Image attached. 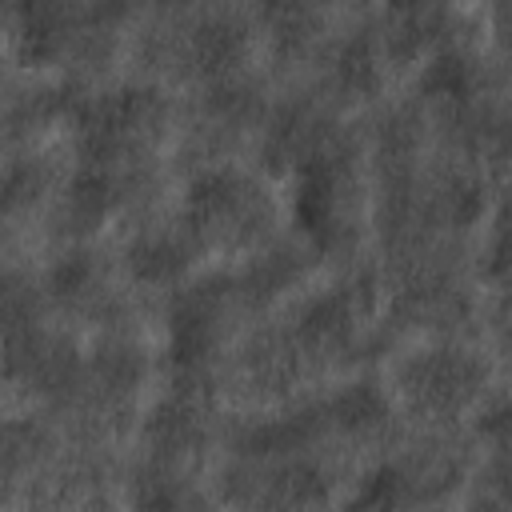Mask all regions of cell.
Wrapping results in <instances>:
<instances>
[{"label":"cell","mask_w":512,"mask_h":512,"mask_svg":"<svg viewBox=\"0 0 512 512\" xmlns=\"http://www.w3.org/2000/svg\"><path fill=\"white\" fill-rule=\"evenodd\" d=\"M76 136L88 164H108L144 148L164 124V100L152 88H116L84 96L76 108Z\"/></svg>","instance_id":"cell-1"},{"label":"cell","mask_w":512,"mask_h":512,"mask_svg":"<svg viewBox=\"0 0 512 512\" xmlns=\"http://www.w3.org/2000/svg\"><path fill=\"white\" fill-rule=\"evenodd\" d=\"M264 216V200L252 192V184L228 168H208L188 184L184 196V220L200 236H224L240 240L248 236Z\"/></svg>","instance_id":"cell-2"},{"label":"cell","mask_w":512,"mask_h":512,"mask_svg":"<svg viewBox=\"0 0 512 512\" xmlns=\"http://www.w3.org/2000/svg\"><path fill=\"white\" fill-rule=\"evenodd\" d=\"M340 188H344V152L336 140H328L320 152H312L296 168V224L316 248H336L344 244V212H340Z\"/></svg>","instance_id":"cell-3"},{"label":"cell","mask_w":512,"mask_h":512,"mask_svg":"<svg viewBox=\"0 0 512 512\" xmlns=\"http://www.w3.org/2000/svg\"><path fill=\"white\" fill-rule=\"evenodd\" d=\"M404 392L416 408L452 416L468 408L484 388V364L460 348H432L404 364Z\"/></svg>","instance_id":"cell-4"},{"label":"cell","mask_w":512,"mask_h":512,"mask_svg":"<svg viewBox=\"0 0 512 512\" xmlns=\"http://www.w3.org/2000/svg\"><path fill=\"white\" fill-rule=\"evenodd\" d=\"M228 304V280H204L188 292H180V300L172 304V368L184 380H196L216 348L220 336V316Z\"/></svg>","instance_id":"cell-5"},{"label":"cell","mask_w":512,"mask_h":512,"mask_svg":"<svg viewBox=\"0 0 512 512\" xmlns=\"http://www.w3.org/2000/svg\"><path fill=\"white\" fill-rule=\"evenodd\" d=\"M360 312H364V292H360V288H352V284L332 288V292L316 296V300L300 312V320H296V340H300L304 348H312V352H320V348H340V344L356 332Z\"/></svg>","instance_id":"cell-6"},{"label":"cell","mask_w":512,"mask_h":512,"mask_svg":"<svg viewBox=\"0 0 512 512\" xmlns=\"http://www.w3.org/2000/svg\"><path fill=\"white\" fill-rule=\"evenodd\" d=\"M248 56V28L236 16H208L188 36V60L212 80H228Z\"/></svg>","instance_id":"cell-7"},{"label":"cell","mask_w":512,"mask_h":512,"mask_svg":"<svg viewBox=\"0 0 512 512\" xmlns=\"http://www.w3.org/2000/svg\"><path fill=\"white\" fill-rule=\"evenodd\" d=\"M8 360H12V372H24L40 392H64L80 376V364H76L72 348L60 344V340L36 336V332H28V336H16L12 332Z\"/></svg>","instance_id":"cell-8"},{"label":"cell","mask_w":512,"mask_h":512,"mask_svg":"<svg viewBox=\"0 0 512 512\" xmlns=\"http://www.w3.org/2000/svg\"><path fill=\"white\" fill-rule=\"evenodd\" d=\"M12 12L28 60H52L76 28V12L68 0H12Z\"/></svg>","instance_id":"cell-9"},{"label":"cell","mask_w":512,"mask_h":512,"mask_svg":"<svg viewBox=\"0 0 512 512\" xmlns=\"http://www.w3.org/2000/svg\"><path fill=\"white\" fill-rule=\"evenodd\" d=\"M328 140H332V136L324 132L320 116H316L312 108L296 104V108H284L280 120L272 124V132H268V140H264V156H268L272 168H288V164L300 168V164H304L312 152H320Z\"/></svg>","instance_id":"cell-10"},{"label":"cell","mask_w":512,"mask_h":512,"mask_svg":"<svg viewBox=\"0 0 512 512\" xmlns=\"http://www.w3.org/2000/svg\"><path fill=\"white\" fill-rule=\"evenodd\" d=\"M144 436L164 456L192 452L204 440V416H200L196 396L192 392H176L164 404H156L152 416H148V424H144Z\"/></svg>","instance_id":"cell-11"},{"label":"cell","mask_w":512,"mask_h":512,"mask_svg":"<svg viewBox=\"0 0 512 512\" xmlns=\"http://www.w3.org/2000/svg\"><path fill=\"white\" fill-rule=\"evenodd\" d=\"M124 264L132 272V280L140 284H176L188 268H192V248L180 236H136L124 252Z\"/></svg>","instance_id":"cell-12"},{"label":"cell","mask_w":512,"mask_h":512,"mask_svg":"<svg viewBox=\"0 0 512 512\" xmlns=\"http://www.w3.org/2000/svg\"><path fill=\"white\" fill-rule=\"evenodd\" d=\"M120 200V184L104 164H84L64 192V212L72 228H96Z\"/></svg>","instance_id":"cell-13"},{"label":"cell","mask_w":512,"mask_h":512,"mask_svg":"<svg viewBox=\"0 0 512 512\" xmlns=\"http://www.w3.org/2000/svg\"><path fill=\"white\" fill-rule=\"evenodd\" d=\"M256 12L280 52H304L320 28L316 0H256Z\"/></svg>","instance_id":"cell-14"},{"label":"cell","mask_w":512,"mask_h":512,"mask_svg":"<svg viewBox=\"0 0 512 512\" xmlns=\"http://www.w3.org/2000/svg\"><path fill=\"white\" fill-rule=\"evenodd\" d=\"M336 80L352 96H372L384 84V48L376 36L360 32L340 44L336 52Z\"/></svg>","instance_id":"cell-15"},{"label":"cell","mask_w":512,"mask_h":512,"mask_svg":"<svg viewBox=\"0 0 512 512\" xmlns=\"http://www.w3.org/2000/svg\"><path fill=\"white\" fill-rule=\"evenodd\" d=\"M324 416H328V424L340 428V432H372V428H380V424L388 420V400H384V392H380L376 384L360 380V384L340 388V392L324 404Z\"/></svg>","instance_id":"cell-16"},{"label":"cell","mask_w":512,"mask_h":512,"mask_svg":"<svg viewBox=\"0 0 512 512\" xmlns=\"http://www.w3.org/2000/svg\"><path fill=\"white\" fill-rule=\"evenodd\" d=\"M420 92L428 100H448V104H464L476 92V68L464 52L456 48H440L424 72H420Z\"/></svg>","instance_id":"cell-17"},{"label":"cell","mask_w":512,"mask_h":512,"mask_svg":"<svg viewBox=\"0 0 512 512\" xmlns=\"http://www.w3.org/2000/svg\"><path fill=\"white\" fill-rule=\"evenodd\" d=\"M320 424H328L324 408H308V412H296V416H284V420H272V424H260V428H248L240 436V452L248 456H272V452H292L300 448Z\"/></svg>","instance_id":"cell-18"},{"label":"cell","mask_w":512,"mask_h":512,"mask_svg":"<svg viewBox=\"0 0 512 512\" xmlns=\"http://www.w3.org/2000/svg\"><path fill=\"white\" fill-rule=\"evenodd\" d=\"M144 376V356L128 340H104L92 356V380L108 396H128Z\"/></svg>","instance_id":"cell-19"},{"label":"cell","mask_w":512,"mask_h":512,"mask_svg":"<svg viewBox=\"0 0 512 512\" xmlns=\"http://www.w3.org/2000/svg\"><path fill=\"white\" fill-rule=\"evenodd\" d=\"M396 312L412 324H452L464 312V296L452 284H412L396 300Z\"/></svg>","instance_id":"cell-20"},{"label":"cell","mask_w":512,"mask_h":512,"mask_svg":"<svg viewBox=\"0 0 512 512\" xmlns=\"http://www.w3.org/2000/svg\"><path fill=\"white\" fill-rule=\"evenodd\" d=\"M412 500V488H408V472L396 468V464H380L364 476L360 492L352 504L360 508H384V504H408Z\"/></svg>","instance_id":"cell-21"},{"label":"cell","mask_w":512,"mask_h":512,"mask_svg":"<svg viewBox=\"0 0 512 512\" xmlns=\"http://www.w3.org/2000/svg\"><path fill=\"white\" fill-rule=\"evenodd\" d=\"M484 208V188L468 176H456L440 188V200H436V212L452 224V228H468Z\"/></svg>","instance_id":"cell-22"},{"label":"cell","mask_w":512,"mask_h":512,"mask_svg":"<svg viewBox=\"0 0 512 512\" xmlns=\"http://www.w3.org/2000/svg\"><path fill=\"white\" fill-rule=\"evenodd\" d=\"M92 280H96V264H92L88 252H72V256H64V260L52 268V276H48V284H52V292H56L60 300H76V296H84V292L92 288Z\"/></svg>","instance_id":"cell-23"},{"label":"cell","mask_w":512,"mask_h":512,"mask_svg":"<svg viewBox=\"0 0 512 512\" xmlns=\"http://www.w3.org/2000/svg\"><path fill=\"white\" fill-rule=\"evenodd\" d=\"M324 496V476L308 464H292L280 480H276V500L280 504H312Z\"/></svg>","instance_id":"cell-24"},{"label":"cell","mask_w":512,"mask_h":512,"mask_svg":"<svg viewBox=\"0 0 512 512\" xmlns=\"http://www.w3.org/2000/svg\"><path fill=\"white\" fill-rule=\"evenodd\" d=\"M208 108H212V116H220V120H248V116L256 112V96H252V88H244V84L216 80V88H212V96H208Z\"/></svg>","instance_id":"cell-25"},{"label":"cell","mask_w":512,"mask_h":512,"mask_svg":"<svg viewBox=\"0 0 512 512\" xmlns=\"http://www.w3.org/2000/svg\"><path fill=\"white\" fill-rule=\"evenodd\" d=\"M300 268H296V260L288 256V252H272V256H264L256 268H252V292L260 288V296H272V292H280L292 276H296Z\"/></svg>","instance_id":"cell-26"},{"label":"cell","mask_w":512,"mask_h":512,"mask_svg":"<svg viewBox=\"0 0 512 512\" xmlns=\"http://www.w3.org/2000/svg\"><path fill=\"white\" fill-rule=\"evenodd\" d=\"M480 432H488V436H496V440H512V400L496 404V408L480 420Z\"/></svg>","instance_id":"cell-27"},{"label":"cell","mask_w":512,"mask_h":512,"mask_svg":"<svg viewBox=\"0 0 512 512\" xmlns=\"http://www.w3.org/2000/svg\"><path fill=\"white\" fill-rule=\"evenodd\" d=\"M128 12V0H92V8H88V24H116L120 16Z\"/></svg>","instance_id":"cell-28"},{"label":"cell","mask_w":512,"mask_h":512,"mask_svg":"<svg viewBox=\"0 0 512 512\" xmlns=\"http://www.w3.org/2000/svg\"><path fill=\"white\" fill-rule=\"evenodd\" d=\"M496 484H500V488L512 496V456H504V460L496 464Z\"/></svg>","instance_id":"cell-29"},{"label":"cell","mask_w":512,"mask_h":512,"mask_svg":"<svg viewBox=\"0 0 512 512\" xmlns=\"http://www.w3.org/2000/svg\"><path fill=\"white\" fill-rule=\"evenodd\" d=\"M156 4H184V0H156Z\"/></svg>","instance_id":"cell-30"}]
</instances>
